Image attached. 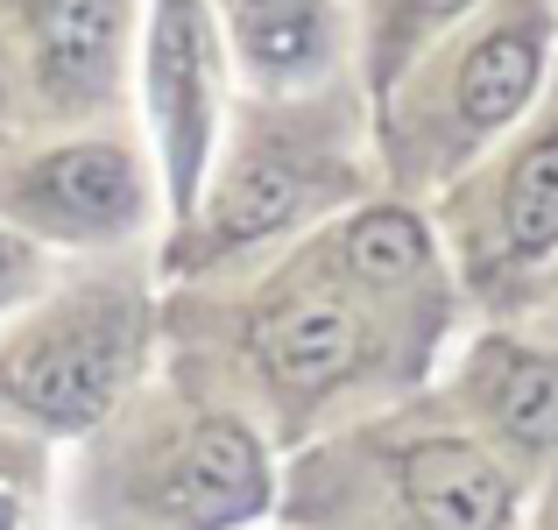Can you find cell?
Listing matches in <instances>:
<instances>
[{"mask_svg": "<svg viewBox=\"0 0 558 530\" xmlns=\"http://www.w3.org/2000/svg\"><path fill=\"white\" fill-rule=\"evenodd\" d=\"M537 481L517 474L432 389L347 418L283 453L276 523L290 530H509Z\"/></svg>", "mask_w": 558, "mask_h": 530, "instance_id": "cell-2", "label": "cell"}, {"mask_svg": "<svg viewBox=\"0 0 558 530\" xmlns=\"http://www.w3.org/2000/svg\"><path fill=\"white\" fill-rule=\"evenodd\" d=\"M163 312L128 269L78 276L0 333V410L36 438H93L149 382Z\"/></svg>", "mask_w": 558, "mask_h": 530, "instance_id": "cell-4", "label": "cell"}, {"mask_svg": "<svg viewBox=\"0 0 558 530\" xmlns=\"http://www.w3.org/2000/svg\"><path fill=\"white\" fill-rule=\"evenodd\" d=\"M460 276H368L326 219L247 284L198 276L163 312V361L241 403L276 453H298L332 424L432 389L460 347Z\"/></svg>", "mask_w": 558, "mask_h": 530, "instance_id": "cell-1", "label": "cell"}, {"mask_svg": "<svg viewBox=\"0 0 558 530\" xmlns=\"http://www.w3.org/2000/svg\"><path fill=\"white\" fill-rule=\"evenodd\" d=\"M8 99H14V64H8V43H0V113H8Z\"/></svg>", "mask_w": 558, "mask_h": 530, "instance_id": "cell-17", "label": "cell"}, {"mask_svg": "<svg viewBox=\"0 0 558 530\" xmlns=\"http://www.w3.org/2000/svg\"><path fill=\"white\" fill-rule=\"evenodd\" d=\"M78 446V530H255L276 517L283 453L170 361Z\"/></svg>", "mask_w": 558, "mask_h": 530, "instance_id": "cell-3", "label": "cell"}, {"mask_svg": "<svg viewBox=\"0 0 558 530\" xmlns=\"http://www.w3.org/2000/svg\"><path fill=\"white\" fill-rule=\"evenodd\" d=\"M509 530H558V467L531 489V503H523V517L509 523Z\"/></svg>", "mask_w": 558, "mask_h": 530, "instance_id": "cell-15", "label": "cell"}, {"mask_svg": "<svg viewBox=\"0 0 558 530\" xmlns=\"http://www.w3.org/2000/svg\"><path fill=\"white\" fill-rule=\"evenodd\" d=\"M22 28L36 107L57 121L99 113L121 85L128 50V0H8Z\"/></svg>", "mask_w": 558, "mask_h": 530, "instance_id": "cell-10", "label": "cell"}, {"mask_svg": "<svg viewBox=\"0 0 558 530\" xmlns=\"http://www.w3.org/2000/svg\"><path fill=\"white\" fill-rule=\"evenodd\" d=\"M531 326H537V333H551V340H558V284L545 290V304H537V318H531Z\"/></svg>", "mask_w": 558, "mask_h": 530, "instance_id": "cell-16", "label": "cell"}, {"mask_svg": "<svg viewBox=\"0 0 558 530\" xmlns=\"http://www.w3.org/2000/svg\"><path fill=\"white\" fill-rule=\"evenodd\" d=\"M149 121L170 219H191L219 142V43L205 0H156L149 14Z\"/></svg>", "mask_w": 558, "mask_h": 530, "instance_id": "cell-9", "label": "cell"}, {"mask_svg": "<svg viewBox=\"0 0 558 530\" xmlns=\"http://www.w3.org/2000/svg\"><path fill=\"white\" fill-rule=\"evenodd\" d=\"M255 530H290V523H276V517H269V523H255Z\"/></svg>", "mask_w": 558, "mask_h": 530, "instance_id": "cell-18", "label": "cell"}, {"mask_svg": "<svg viewBox=\"0 0 558 530\" xmlns=\"http://www.w3.org/2000/svg\"><path fill=\"white\" fill-rule=\"evenodd\" d=\"M227 36L241 64L262 85H298L332 57V14L326 0H219Z\"/></svg>", "mask_w": 558, "mask_h": 530, "instance_id": "cell-11", "label": "cell"}, {"mask_svg": "<svg viewBox=\"0 0 558 530\" xmlns=\"http://www.w3.org/2000/svg\"><path fill=\"white\" fill-rule=\"evenodd\" d=\"M0 219L57 248H121L149 227V170L113 135L57 142L0 170Z\"/></svg>", "mask_w": 558, "mask_h": 530, "instance_id": "cell-8", "label": "cell"}, {"mask_svg": "<svg viewBox=\"0 0 558 530\" xmlns=\"http://www.w3.org/2000/svg\"><path fill=\"white\" fill-rule=\"evenodd\" d=\"M43 460L36 446L0 438V530H43Z\"/></svg>", "mask_w": 558, "mask_h": 530, "instance_id": "cell-12", "label": "cell"}, {"mask_svg": "<svg viewBox=\"0 0 558 530\" xmlns=\"http://www.w3.org/2000/svg\"><path fill=\"white\" fill-rule=\"evenodd\" d=\"M361 198V164L340 149L332 135H312V128H247L233 142V156L205 177L191 219H178L170 233V276H213L227 262H247L262 248L304 233L312 219H340V205Z\"/></svg>", "mask_w": 558, "mask_h": 530, "instance_id": "cell-5", "label": "cell"}, {"mask_svg": "<svg viewBox=\"0 0 558 530\" xmlns=\"http://www.w3.org/2000/svg\"><path fill=\"white\" fill-rule=\"evenodd\" d=\"M28 284H36V248L0 219V312H8L14 298H28Z\"/></svg>", "mask_w": 558, "mask_h": 530, "instance_id": "cell-14", "label": "cell"}, {"mask_svg": "<svg viewBox=\"0 0 558 530\" xmlns=\"http://www.w3.org/2000/svg\"><path fill=\"white\" fill-rule=\"evenodd\" d=\"M438 396L517 474L558 467V340L537 326H474L438 368Z\"/></svg>", "mask_w": 558, "mask_h": 530, "instance_id": "cell-7", "label": "cell"}, {"mask_svg": "<svg viewBox=\"0 0 558 530\" xmlns=\"http://www.w3.org/2000/svg\"><path fill=\"white\" fill-rule=\"evenodd\" d=\"M545 64H551V14L537 0L502 8L481 36L460 43L446 85L432 93V107L403 135V170L446 177L474 149H488L495 135H509L537 107V93H545Z\"/></svg>", "mask_w": 558, "mask_h": 530, "instance_id": "cell-6", "label": "cell"}, {"mask_svg": "<svg viewBox=\"0 0 558 530\" xmlns=\"http://www.w3.org/2000/svg\"><path fill=\"white\" fill-rule=\"evenodd\" d=\"M466 8H474V0H396V28H403V36H396V50H389V71L410 57L417 28H438V22H452V14H466ZM381 85H389V79H381Z\"/></svg>", "mask_w": 558, "mask_h": 530, "instance_id": "cell-13", "label": "cell"}]
</instances>
